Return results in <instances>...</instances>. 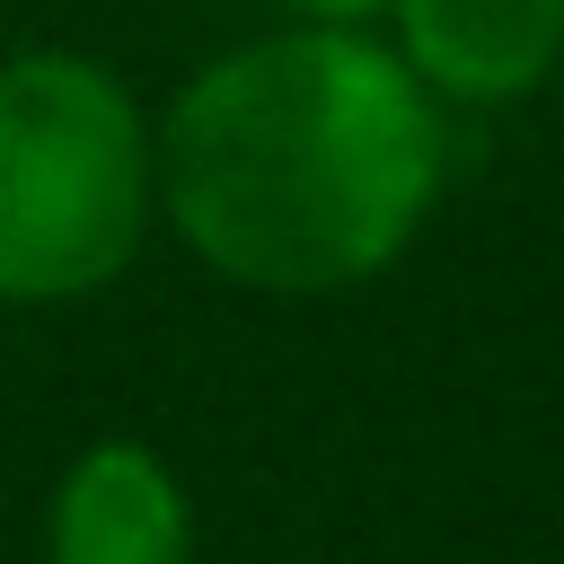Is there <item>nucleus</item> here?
Instances as JSON below:
<instances>
[{"label": "nucleus", "instance_id": "f257e3e1", "mask_svg": "<svg viewBox=\"0 0 564 564\" xmlns=\"http://www.w3.org/2000/svg\"><path fill=\"white\" fill-rule=\"evenodd\" d=\"M159 141V220L273 300H326L388 273L441 194V97L370 26L291 18L203 62Z\"/></svg>", "mask_w": 564, "mask_h": 564}, {"label": "nucleus", "instance_id": "7ed1b4c3", "mask_svg": "<svg viewBox=\"0 0 564 564\" xmlns=\"http://www.w3.org/2000/svg\"><path fill=\"white\" fill-rule=\"evenodd\" d=\"M379 18L441 106H520L564 70V0H388Z\"/></svg>", "mask_w": 564, "mask_h": 564}, {"label": "nucleus", "instance_id": "f03ea898", "mask_svg": "<svg viewBox=\"0 0 564 564\" xmlns=\"http://www.w3.org/2000/svg\"><path fill=\"white\" fill-rule=\"evenodd\" d=\"M159 220V141L132 88L35 44L0 62V300H88L106 291Z\"/></svg>", "mask_w": 564, "mask_h": 564}, {"label": "nucleus", "instance_id": "20e7f679", "mask_svg": "<svg viewBox=\"0 0 564 564\" xmlns=\"http://www.w3.org/2000/svg\"><path fill=\"white\" fill-rule=\"evenodd\" d=\"M44 564H194L185 476L150 441H88L44 502Z\"/></svg>", "mask_w": 564, "mask_h": 564}, {"label": "nucleus", "instance_id": "39448f33", "mask_svg": "<svg viewBox=\"0 0 564 564\" xmlns=\"http://www.w3.org/2000/svg\"><path fill=\"white\" fill-rule=\"evenodd\" d=\"M291 18H326V26H370L388 0H282Z\"/></svg>", "mask_w": 564, "mask_h": 564}]
</instances>
